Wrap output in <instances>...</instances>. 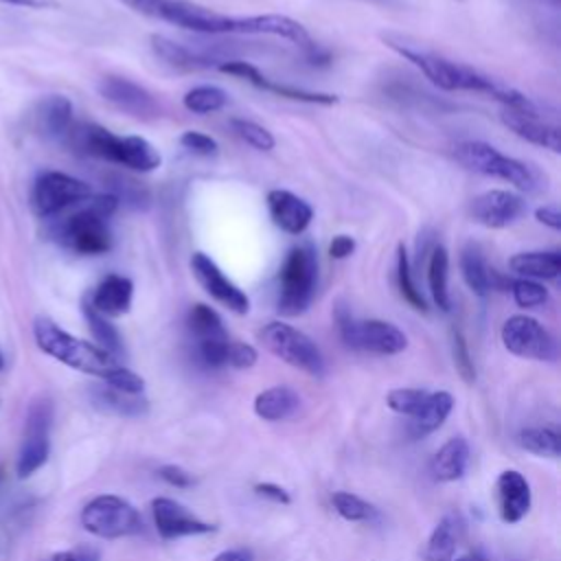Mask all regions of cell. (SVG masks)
Returning <instances> with one entry per match:
<instances>
[{"label":"cell","instance_id":"53","mask_svg":"<svg viewBox=\"0 0 561 561\" xmlns=\"http://www.w3.org/2000/svg\"><path fill=\"white\" fill-rule=\"evenodd\" d=\"M456 561H486L482 554H476V552H471V554H462V557H458Z\"/></svg>","mask_w":561,"mask_h":561},{"label":"cell","instance_id":"8","mask_svg":"<svg viewBox=\"0 0 561 561\" xmlns=\"http://www.w3.org/2000/svg\"><path fill=\"white\" fill-rule=\"evenodd\" d=\"M259 340L272 355H276L285 364L313 377L324 375V357L318 344L296 327L280 320L267 322L259 331Z\"/></svg>","mask_w":561,"mask_h":561},{"label":"cell","instance_id":"16","mask_svg":"<svg viewBox=\"0 0 561 561\" xmlns=\"http://www.w3.org/2000/svg\"><path fill=\"white\" fill-rule=\"evenodd\" d=\"M267 210L274 226L287 234H302L313 219L309 202L285 188H272L267 193Z\"/></svg>","mask_w":561,"mask_h":561},{"label":"cell","instance_id":"13","mask_svg":"<svg viewBox=\"0 0 561 561\" xmlns=\"http://www.w3.org/2000/svg\"><path fill=\"white\" fill-rule=\"evenodd\" d=\"M99 94L107 103H112L114 107H118L121 112H125L134 118L149 121V118L158 116V103L151 96V92L125 77H114V75L103 77L99 81Z\"/></svg>","mask_w":561,"mask_h":561},{"label":"cell","instance_id":"36","mask_svg":"<svg viewBox=\"0 0 561 561\" xmlns=\"http://www.w3.org/2000/svg\"><path fill=\"white\" fill-rule=\"evenodd\" d=\"M331 502L337 515L344 517L346 522H368L375 517V506L348 491H335L331 495Z\"/></svg>","mask_w":561,"mask_h":561},{"label":"cell","instance_id":"22","mask_svg":"<svg viewBox=\"0 0 561 561\" xmlns=\"http://www.w3.org/2000/svg\"><path fill=\"white\" fill-rule=\"evenodd\" d=\"M37 129L48 138H66L72 127V103L61 94H50L37 103Z\"/></svg>","mask_w":561,"mask_h":561},{"label":"cell","instance_id":"18","mask_svg":"<svg viewBox=\"0 0 561 561\" xmlns=\"http://www.w3.org/2000/svg\"><path fill=\"white\" fill-rule=\"evenodd\" d=\"M460 272L467 287L480 298L489 296L493 289L504 291L508 289V283H511V278L502 276L497 270H493L486 263L482 250L476 243H467L460 250Z\"/></svg>","mask_w":561,"mask_h":561},{"label":"cell","instance_id":"44","mask_svg":"<svg viewBox=\"0 0 561 561\" xmlns=\"http://www.w3.org/2000/svg\"><path fill=\"white\" fill-rule=\"evenodd\" d=\"M180 145L184 149H188L191 153L206 156V158L217 156V151H219V145L215 138H210L208 134H202V131H193V129H188L180 136Z\"/></svg>","mask_w":561,"mask_h":561},{"label":"cell","instance_id":"51","mask_svg":"<svg viewBox=\"0 0 561 561\" xmlns=\"http://www.w3.org/2000/svg\"><path fill=\"white\" fill-rule=\"evenodd\" d=\"M213 561H252V552L243 548H232V550L219 552Z\"/></svg>","mask_w":561,"mask_h":561},{"label":"cell","instance_id":"32","mask_svg":"<svg viewBox=\"0 0 561 561\" xmlns=\"http://www.w3.org/2000/svg\"><path fill=\"white\" fill-rule=\"evenodd\" d=\"M456 522L451 515L443 517L430 539H427V548H425V559L427 561H454V552H456Z\"/></svg>","mask_w":561,"mask_h":561},{"label":"cell","instance_id":"9","mask_svg":"<svg viewBox=\"0 0 561 561\" xmlns=\"http://www.w3.org/2000/svg\"><path fill=\"white\" fill-rule=\"evenodd\" d=\"M81 526L101 539H118L142 530V517L134 504L118 495H96L81 511Z\"/></svg>","mask_w":561,"mask_h":561},{"label":"cell","instance_id":"6","mask_svg":"<svg viewBox=\"0 0 561 561\" xmlns=\"http://www.w3.org/2000/svg\"><path fill=\"white\" fill-rule=\"evenodd\" d=\"M337 333L344 346L353 351L375 355H397L408 348V335L386 320H357L346 305H337L335 311Z\"/></svg>","mask_w":561,"mask_h":561},{"label":"cell","instance_id":"1","mask_svg":"<svg viewBox=\"0 0 561 561\" xmlns=\"http://www.w3.org/2000/svg\"><path fill=\"white\" fill-rule=\"evenodd\" d=\"M383 42L394 53H399L403 59H408L412 66H416L440 90L482 92V94H489L491 99L500 101L504 107H511V110H522V112L537 110V105L526 94H522L519 90H515V88H511V85H506V83H502L493 77H486V75L478 72L476 68H469L465 64L451 61V59L440 57L436 53L423 50L414 44H408L405 39H401L397 35H383Z\"/></svg>","mask_w":561,"mask_h":561},{"label":"cell","instance_id":"12","mask_svg":"<svg viewBox=\"0 0 561 561\" xmlns=\"http://www.w3.org/2000/svg\"><path fill=\"white\" fill-rule=\"evenodd\" d=\"M191 272L195 280L202 285V289L210 298H215L219 305H224L237 316H243L250 311V298L245 296V291L237 287L208 254L195 252L191 256Z\"/></svg>","mask_w":561,"mask_h":561},{"label":"cell","instance_id":"7","mask_svg":"<svg viewBox=\"0 0 561 561\" xmlns=\"http://www.w3.org/2000/svg\"><path fill=\"white\" fill-rule=\"evenodd\" d=\"M454 153L471 171H478V173L489 175V178L504 180V182L513 184L519 191H535L537 188L535 171L526 162H522L517 158H511V156H504L502 151H497L489 142L462 140L454 147Z\"/></svg>","mask_w":561,"mask_h":561},{"label":"cell","instance_id":"56","mask_svg":"<svg viewBox=\"0 0 561 561\" xmlns=\"http://www.w3.org/2000/svg\"><path fill=\"white\" fill-rule=\"evenodd\" d=\"M454 2H465V0H454Z\"/></svg>","mask_w":561,"mask_h":561},{"label":"cell","instance_id":"5","mask_svg":"<svg viewBox=\"0 0 561 561\" xmlns=\"http://www.w3.org/2000/svg\"><path fill=\"white\" fill-rule=\"evenodd\" d=\"M318 287V256L311 243L291 248L278 274L276 309L283 316H300L307 311Z\"/></svg>","mask_w":561,"mask_h":561},{"label":"cell","instance_id":"27","mask_svg":"<svg viewBox=\"0 0 561 561\" xmlns=\"http://www.w3.org/2000/svg\"><path fill=\"white\" fill-rule=\"evenodd\" d=\"M92 401L96 408L118 414V416H142L149 410V403L140 394H127L110 386H99L92 390Z\"/></svg>","mask_w":561,"mask_h":561},{"label":"cell","instance_id":"14","mask_svg":"<svg viewBox=\"0 0 561 561\" xmlns=\"http://www.w3.org/2000/svg\"><path fill=\"white\" fill-rule=\"evenodd\" d=\"M526 210V204L519 195L502 188H491L471 199V217L486 228H506L515 224Z\"/></svg>","mask_w":561,"mask_h":561},{"label":"cell","instance_id":"30","mask_svg":"<svg viewBox=\"0 0 561 561\" xmlns=\"http://www.w3.org/2000/svg\"><path fill=\"white\" fill-rule=\"evenodd\" d=\"M83 316H85V322H88V329L90 333L94 335V340L99 342L96 346H101L103 351H107L110 355H121L123 353V340L118 335V329L103 316L99 313L88 300L83 302Z\"/></svg>","mask_w":561,"mask_h":561},{"label":"cell","instance_id":"54","mask_svg":"<svg viewBox=\"0 0 561 561\" xmlns=\"http://www.w3.org/2000/svg\"><path fill=\"white\" fill-rule=\"evenodd\" d=\"M4 368V357H2V351H0V370Z\"/></svg>","mask_w":561,"mask_h":561},{"label":"cell","instance_id":"52","mask_svg":"<svg viewBox=\"0 0 561 561\" xmlns=\"http://www.w3.org/2000/svg\"><path fill=\"white\" fill-rule=\"evenodd\" d=\"M4 4L11 7H26V9H46V7H55V2L50 0H0Z\"/></svg>","mask_w":561,"mask_h":561},{"label":"cell","instance_id":"20","mask_svg":"<svg viewBox=\"0 0 561 561\" xmlns=\"http://www.w3.org/2000/svg\"><path fill=\"white\" fill-rule=\"evenodd\" d=\"M134 298V283L123 274H107L88 300L105 318H118L129 311Z\"/></svg>","mask_w":561,"mask_h":561},{"label":"cell","instance_id":"39","mask_svg":"<svg viewBox=\"0 0 561 561\" xmlns=\"http://www.w3.org/2000/svg\"><path fill=\"white\" fill-rule=\"evenodd\" d=\"M425 397H427V390L423 388H394L386 394V405L397 414L414 416L421 410Z\"/></svg>","mask_w":561,"mask_h":561},{"label":"cell","instance_id":"34","mask_svg":"<svg viewBox=\"0 0 561 561\" xmlns=\"http://www.w3.org/2000/svg\"><path fill=\"white\" fill-rule=\"evenodd\" d=\"M182 103L193 114H213L228 105V92L217 85H195L184 94Z\"/></svg>","mask_w":561,"mask_h":561},{"label":"cell","instance_id":"31","mask_svg":"<svg viewBox=\"0 0 561 561\" xmlns=\"http://www.w3.org/2000/svg\"><path fill=\"white\" fill-rule=\"evenodd\" d=\"M517 443L535 456L559 458L561 454V434L552 427H526L517 434Z\"/></svg>","mask_w":561,"mask_h":561},{"label":"cell","instance_id":"23","mask_svg":"<svg viewBox=\"0 0 561 561\" xmlns=\"http://www.w3.org/2000/svg\"><path fill=\"white\" fill-rule=\"evenodd\" d=\"M151 48L153 53L173 70L178 72H193V70H202V68H217V61H213L210 57L195 53L188 46H182L164 35H151Z\"/></svg>","mask_w":561,"mask_h":561},{"label":"cell","instance_id":"37","mask_svg":"<svg viewBox=\"0 0 561 561\" xmlns=\"http://www.w3.org/2000/svg\"><path fill=\"white\" fill-rule=\"evenodd\" d=\"M511 287V296L515 300L517 307L524 309H535V307H543L548 302V289L530 278H515L508 283Z\"/></svg>","mask_w":561,"mask_h":561},{"label":"cell","instance_id":"17","mask_svg":"<svg viewBox=\"0 0 561 561\" xmlns=\"http://www.w3.org/2000/svg\"><path fill=\"white\" fill-rule=\"evenodd\" d=\"M502 123L517 134L519 138L539 145L543 149H550L554 153H559L561 149V136H559V127L554 123H548L539 110L533 112H522V110H511L506 107L502 112Z\"/></svg>","mask_w":561,"mask_h":561},{"label":"cell","instance_id":"3","mask_svg":"<svg viewBox=\"0 0 561 561\" xmlns=\"http://www.w3.org/2000/svg\"><path fill=\"white\" fill-rule=\"evenodd\" d=\"M33 335L39 351L75 370L94 375L99 379H107L121 366L114 355L92 342L70 335L46 316H37L33 320Z\"/></svg>","mask_w":561,"mask_h":561},{"label":"cell","instance_id":"15","mask_svg":"<svg viewBox=\"0 0 561 561\" xmlns=\"http://www.w3.org/2000/svg\"><path fill=\"white\" fill-rule=\"evenodd\" d=\"M151 511H153L156 530L167 541L178 537H188V535H206L215 530L213 524L193 517L180 502L171 497H153Z\"/></svg>","mask_w":561,"mask_h":561},{"label":"cell","instance_id":"10","mask_svg":"<svg viewBox=\"0 0 561 561\" xmlns=\"http://www.w3.org/2000/svg\"><path fill=\"white\" fill-rule=\"evenodd\" d=\"M92 195L90 184L61 171H44L37 175L31 191L33 213L42 219L59 215L64 208L83 202Z\"/></svg>","mask_w":561,"mask_h":561},{"label":"cell","instance_id":"49","mask_svg":"<svg viewBox=\"0 0 561 561\" xmlns=\"http://www.w3.org/2000/svg\"><path fill=\"white\" fill-rule=\"evenodd\" d=\"M254 491H256V495L267 497V500H272L276 504H289L291 502L289 493L283 486L274 484V482H259V484H254Z\"/></svg>","mask_w":561,"mask_h":561},{"label":"cell","instance_id":"46","mask_svg":"<svg viewBox=\"0 0 561 561\" xmlns=\"http://www.w3.org/2000/svg\"><path fill=\"white\" fill-rule=\"evenodd\" d=\"M158 476H160L167 484H171V486H175V489H188V486L195 484V478H193L186 469H182V467H178V465H162V467L158 469Z\"/></svg>","mask_w":561,"mask_h":561},{"label":"cell","instance_id":"41","mask_svg":"<svg viewBox=\"0 0 561 561\" xmlns=\"http://www.w3.org/2000/svg\"><path fill=\"white\" fill-rule=\"evenodd\" d=\"M195 342H197L199 359L208 368L228 366V346H230L228 337H206V340H195Z\"/></svg>","mask_w":561,"mask_h":561},{"label":"cell","instance_id":"28","mask_svg":"<svg viewBox=\"0 0 561 561\" xmlns=\"http://www.w3.org/2000/svg\"><path fill=\"white\" fill-rule=\"evenodd\" d=\"M48 436H50V432L24 430V443L20 447L18 462H15V471L20 478H28L48 460V454H50Z\"/></svg>","mask_w":561,"mask_h":561},{"label":"cell","instance_id":"11","mask_svg":"<svg viewBox=\"0 0 561 561\" xmlns=\"http://www.w3.org/2000/svg\"><path fill=\"white\" fill-rule=\"evenodd\" d=\"M502 344L508 353L537 359V362H552L557 357V342L552 333L530 316H511L502 324Z\"/></svg>","mask_w":561,"mask_h":561},{"label":"cell","instance_id":"21","mask_svg":"<svg viewBox=\"0 0 561 561\" xmlns=\"http://www.w3.org/2000/svg\"><path fill=\"white\" fill-rule=\"evenodd\" d=\"M508 267L519 278L554 280L561 274V252L559 250L517 252L508 259Z\"/></svg>","mask_w":561,"mask_h":561},{"label":"cell","instance_id":"45","mask_svg":"<svg viewBox=\"0 0 561 561\" xmlns=\"http://www.w3.org/2000/svg\"><path fill=\"white\" fill-rule=\"evenodd\" d=\"M259 355L256 348L245 342H230L228 346V366L232 368H252L256 364Z\"/></svg>","mask_w":561,"mask_h":561},{"label":"cell","instance_id":"4","mask_svg":"<svg viewBox=\"0 0 561 561\" xmlns=\"http://www.w3.org/2000/svg\"><path fill=\"white\" fill-rule=\"evenodd\" d=\"M118 199L112 193H103L90 199V204L68 215L55 228V239L75 254L99 256L110 252L112 232L107 226L110 215L116 210Z\"/></svg>","mask_w":561,"mask_h":561},{"label":"cell","instance_id":"2","mask_svg":"<svg viewBox=\"0 0 561 561\" xmlns=\"http://www.w3.org/2000/svg\"><path fill=\"white\" fill-rule=\"evenodd\" d=\"M66 140L77 151L125 167L129 171L149 173L160 167V151L142 136H116L96 123L72 125Z\"/></svg>","mask_w":561,"mask_h":561},{"label":"cell","instance_id":"50","mask_svg":"<svg viewBox=\"0 0 561 561\" xmlns=\"http://www.w3.org/2000/svg\"><path fill=\"white\" fill-rule=\"evenodd\" d=\"M535 217L539 224L552 228V230H559L561 228V213L557 206H539L535 210Z\"/></svg>","mask_w":561,"mask_h":561},{"label":"cell","instance_id":"42","mask_svg":"<svg viewBox=\"0 0 561 561\" xmlns=\"http://www.w3.org/2000/svg\"><path fill=\"white\" fill-rule=\"evenodd\" d=\"M451 346H454V362H456V368L460 373V377L467 381V383H473L476 381V368H473V359L469 355V348H467V342L462 337V333L458 329L451 331Z\"/></svg>","mask_w":561,"mask_h":561},{"label":"cell","instance_id":"35","mask_svg":"<svg viewBox=\"0 0 561 561\" xmlns=\"http://www.w3.org/2000/svg\"><path fill=\"white\" fill-rule=\"evenodd\" d=\"M397 285H399V294L401 298L414 307L416 311H427V302L421 294V289L416 287L414 283V276H412V270H410V259H408V252L403 248V243L397 245Z\"/></svg>","mask_w":561,"mask_h":561},{"label":"cell","instance_id":"40","mask_svg":"<svg viewBox=\"0 0 561 561\" xmlns=\"http://www.w3.org/2000/svg\"><path fill=\"white\" fill-rule=\"evenodd\" d=\"M110 186H112L110 193L118 199V204L125 202V204H129L134 208H140V206H147V202H149L147 188L140 186L136 180H129L125 175H112L110 178Z\"/></svg>","mask_w":561,"mask_h":561},{"label":"cell","instance_id":"43","mask_svg":"<svg viewBox=\"0 0 561 561\" xmlns=\"http://www.w3.org/2000/svg\"><path fill=\"white\" fill-rule=\"evenodd\" d=\"M110 388L114 390H121V392H127V394H142L145 390V379L140 375H136L134 370L125 368L123 364L107 377L103 379Z\"/></svg>","mask_w":561,"mask_h":561},{"label":"cell","instance_id":"26","mask_svg":"<svg viewBox=\"0 0 561 561\" xmlns=\"http://www.w3.org/2000/svg\"><path fill=\"white\" fill-rule=\"evenodd\" d=\"M451 410H454V397L449 392H445V390L427 392L421 410L412 416L414 434L423 436V434L438 430L447 421Z\"/></svg>","mask_w":561,"mask_h":561},{"label":"cell","instance_id":"24","mask_svg":"<svg viewBox=\"0 0 561 561\" xmlns=\"http://www.w3.org/2000/svg\"><path fill=\"white\" fill-rule=\"evenodd\" d=\"M469 465V445L462 436L449 438L432 458V473L440 482L460 480Z\"/></svg>","mask_w":561,"mask_h":561},{"label":"cell","instance_id":"33","mask_svg":"<svg viewBox=\"0 0 561 561\" xmlns=\"http://www.w3.org/2000/svg\"><path fill=\"white\" fill-rule=\"evenodd\" d=\"M186 327L193 333L195 340H206V337H228L224 322L215 309H210L204 302H197L191 307L186 316Z\"/></svg>","mask_w":561,"mask_h":561},{"label":"cell","instance_id":"38","mask_svg":"<svg viewBox=\"0 0 561 561\" xmlns=\"http://www.w3.org/2000/svg\"><path fill=\"white\" fill-rule=\"evenodd\" d=\"M230 127L232 131L243 140L248 142L250 147L259 149V151H272L276 140L272 136V131H267L263 125L254 123V121H248V118H232L230 121Z\"/></svg>","mask_w":561,"mask_h":561},{"label":"cell","instance_id":"48","mask_svg":"<svg viewBox=\"0 0 561 561\" xmlns=\"http://www.w3.org/2000/svg\"><path fill=\"white\" fill-rule=\"evenodd\" d=\"M355 252V239L351 234H335L329 243V254L331 259H346Z\"/></svg>","mask_w":561,"mask_h":561},{"label":"cell","instance_id":"55","mask_svg":"<svg viewBox=\"0 0 561 561\" xmlns=\"http://www.w3.org/2000/svg\"><path fill=\"white\" fill-rule=\"evenodd\" d=\"M546 2H550V4H559V0H546Z\"/></svg>","mask_w":561,"mask_h":561},{"label":"cell","instance_id":"25","mask_svg":"<svg viewBox=\"0 0 561 561\" xmlns=\"http://www.w3.org/2000/svg\"><path fill=\"white\" fill-rule=\"evenodd\" d=\"M300 408V397L289 386H272L256 394L254 414L263 421H285Z\"/></svg>","mask_w":561,"mask_h":561},{"label":"cell","instance_id":"47","mask_svg":"<svg viewBox=\"0 0 561 561\" xmlns=\"http://www.w3.org/2000/svg\"><path fill=\"white\" fill-rule=\"evenodd\" d=\"M101 552L92 546H79L72 550H61L50 557V561H99Z\"/></svg>","mask_w":561,"mask_h":561},{"label":"cell","instance_id":"19","mask_svg":"<svg viewBox=\"0 0 561 561\" xmlns=\"http://www.w3.org/2000/svg\"><path fill=\"white\" fill-rule=\"evenodd\" d=\"M497 491V506H500V517L504 524H517L526 517L530 511V484L528 480L515 471L506 469L497 476L495 482Z\"/></svg>","mask_w":561,"mask_h":561},{"label":"cell","instance_id":"29","mask_svg":"<svg viewBox=\"0 0 561 561\" xmlns=\"http://www.w3.org/2000/svg\"><path fill=\"white\" fill-rule=\"evenodd\" d=\"M447 276H449V254L443 245H434L427 261V285L434 305L440 311H449V289H447Z\"/></svg>","mask_w":561,"mask_h":561}]
</instances>
